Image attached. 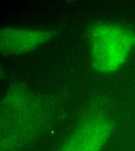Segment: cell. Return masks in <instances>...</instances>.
Segmentation results:
<instances>
[{
	"label": "cell",
	"instance_id": "7a4b0ae2",
	"mask_svg": "<svg viewBox=\"0 0 135 151\" xmlns=\"http://www.w3.org/2000/svg\"><path fill=\"white\" fill-rule=\"evenodd\" d=\"M53 36L50 31L5 28L0 32V50L6 55L27 53L46 43Z\"/></svg>",
	"mask_w": 135,
	"mask_h": 151
},
{
	"label": "cell",
	"instance_id": "3957f363",
	"mask_svg": "<svg viewBox=\"0 0 135 151\" xmlns=\"http://www.w3.org/2000/svg\"><path fill=\"white\" fill-rule=\"evenodd\" d=\"M111 130L107 120L102 117L93 119L81 126L62 151H100Z\"/></svg>",
	"mask_w": 135,
	"mask_h": 151
},
{
	"label": "cell",
	"instance_id": "6da1fadb",
	"mask_svg": "<svg viewBox=\"0 0 135 151\" xmlns=\"http://www.w3.org/2000/svg\"><path fill=\"white\" fill-rule=\"evenodd\" d=\"M90 37L92 66L101 73L117 71L135 48V33L113 23L96 24Z\"/></svg>",
	"mask_w": 135,
	"mask_h": 151
}]
</instances>
